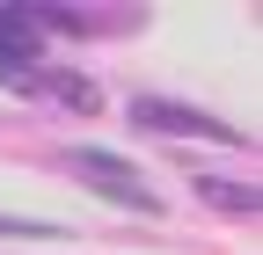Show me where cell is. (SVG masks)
<instances>
[{"instance_id":"3957f363","label":"cell","mask_w":263,"mask_h":255,"mask_svg":"<svg viewBox=\"0 0 263 255\" xmlns=\"http://www.w3.org/2000/svg\"><path fill=\"white\" fill-rule=\"evenodd\" d=\"M132 124H146V132H183V139H219V146H241L234 124H219L205 110H183V102H154V95H139L132 102Z\"/></svg>"},{"instance_id":"277c9868","label":"cell","mask_w":263,"mask_h":255,"mask_svg":"<svg viewBox=\"0 0 263 255\" xmlns=\"http://www.w3.org/2000/svg\"><path fill=\"white\" fill-rule=\"evenodd\" d=\"M197 189H205V197L219 204V211H234V219H256V182H219V175H197Z\"/></svg>"},{"instance_id":"5b68a950","label":"cell","mask_w":263,"mask_h":255,"mask_svg":"<svg viewBox=\"0 0 263 255\" xmlns=\"http://www.w3.org/2000/svg\"><path fill=\"white\" fill-rule=\"evenodd\" d=\"M0 233H15V241H51L59 226H44V219H8V211H0Z\"/></svg>"},{"instance_id":"6da1fadb","label":"cell","mask_w":263,"mask_h":255,"mask_svg":"<svg viewBox=\"0 0 263 255\" xmlns=\"http://www.w3.org/2000/svg\"><path fill=\"white\" fill-rule=\"evenodd\" d=\"M66 168H73L88 189H103V197L110 204H132V211H161V197H154V189L139 182V175H132L124 161H110V153H95V146H73V153H66Z\"/></svg>"},{"instance_id":"7a4b0ae2","label":"cell","mask_w":263,"mask_h":255,"mask_svg":"<svg viewBox=\"0 0 263 255\" xmlns=\"http://www.w3.org/2000/svg\"><path fill=\"white\" fill-rule=\"evenodd\" d=\"M37 58H44V8H0V73L37 80Z\"/></svg>"}]
</instances>
